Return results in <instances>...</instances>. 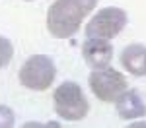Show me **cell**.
Masks as SVG:
<instances>
[{"label":"cell","mask_w":146,"mask_h":128,"mask_svg":"<svg viewBox=\"0 0 146 128\" xmlns=\"http://www.w3.org/2000/svg\"><path fill=\"white\" fill-rule=\"evenodd\" d=\"M98 8V0H53L47 8V31L55 39H72Z\"/></svg>","instance_id":"6da1fadb"},{"label":"cell","mask_w":146,"mask_h":128,"mask_svg":"<svg viewBox=\"0 0 146 128\" xmlns=\"http://www.w3.org/2000/svg\"><path fill=\"white\" fill-rule=\"evenodd\" d=\"M53 107L60 120L78 122L84 120L90 113V99L78 81L64 80L53 91Z\"/></svg>","instance_id":"7a4b0ae2"},{"label":"cell","mask_w":146,"mask_h":128,"mask_svg":"<svg viewBox=\"0 0 146 128\" xmlns=\"http://www.w3.org/2000/svg\"><path fill=\"white\" fill-rule=\"evenodd\" d=\"M56 80V62L51 54L37 53L23 60L18 72L20 85L29 91H47Z\"/></svg>","instance_id":"3957f363"},{"label":"cell","mask_w":146,"mask_h":128,"mask_svg":"<svg viewBox=\"0 0 146 128\" xmlns=\"http://www.w3.org/2000/svg\"><path fill=\"white\" fill-rule=\"evenodd\" d=\"M129 23V14L119 6H103L96 8L94 14L86 20L84 35L86 37H100L113 41L117 35L123 33Z\"/></svg>","instance_id":"277c9868"},{"label":"cell","mask_w":146,"mask_h":128,"mask_svg":"<svg viewBox=\"0 0 146 128\" xmlns=\"http://www.w3.org/2000/svg\"><path fill=\"white\" fill-rule=\"evenodd\" d=\"M88 87L92 95L101 103H115V99L129 87V81L121 70H115L111 66L92 70L88 76Z\"/></svg>","instance_id":"5b68a950"},{"label":"cell","mask_w":146,"mask_h":128,"mask_svg":"<svg viewBox=\"0 0 146 128\" xmlns=\"http://www.w3.org/2000/svg\"><path fill=\"white\" fill-rule=\"evenodd\" d=\"M80 54L84 64L90 70L105 68L111 66L115 58V47L109 39H100V37H86L80 47Z\"/></svg>","instance_id":"8992f818"},{"label":"cell","mask_w":146,"mask_h":128,"mask_svg":"<svg viewBox=\"0 0 146 128\" xmlns=\"http://www.w3.org/2000/svg\"><path fill=\"white\" fill-rule=\"evenodd\" d=\"M115 113L117 116L125 120V122H131L136 118H144L146 116V101L144 97L140 95L138 89L135 87H127L117 99H115Z\"/></svg>","instance_id":"52a82bcc"},{"label":"cell","mask_w":146,"mask_h":128,"mask_svg":"<svg viewBox=\"0 0 146 128\" xmlns=\"http://www.w3.org/2000/svg\"><path fill=\"white\" fill-rule=\"evenodd\" d=\"M119 64L127 74L135 78H146V45L142 43L125 45L123 51L119 53Z\"/></svg>","instance_id":"ba28073f"},{"label":"cell","mask_w":146,"mask_h":128,"mask_svg":"<svg viewBox=\"0 0 146 128\" xmlns=\"http://www.w3.org/2000/svg\"><path fill=\"white\" fill-rule=\"evenodd\" d=\"M14 58V45L8 37L0 35V68H6Z\"/></svg>","instance_id":"9c48e42d"},{"label":"cell","mask_w":146,"mask_h":128,"mask_svg":"<svg viewBox=\"0 0 146 128\" xmlns=\"http://www.w3.org/2000/svg\"><path fill=\"white\" fill-rule=\"evenodd\" d=\"M16 126V113L12 107L0 103V128H14Z\"/></svg>","instance_id":"30bf717a"},{"label":"cell","mask_w":146,"mask_h":128,"mask_svg":"<svg viewBox=\"0 0 146 128\" xmlns=\"http://www.w3.org/2000/svg\"><path fill=\"white\" fill-rule=\"evenodd\" d=\"M146 128V120L144 118H136V120H131L129 122V128Z\"/></svg>","instance_id":"8fae6325"},{"label":"cell","mask_w":146,"mask_h":128,"mask_svg":"<svg viewBox=\"0 0 146 128\" xmlns=\"http://www.w3.org/2000/svg\"><path fill=\"white\" fill-rule=\"evenodd\" d=\"M25 2H33V0H25Z\"/></svg>","instance_id":"7c38bea8"}]
</instances>
